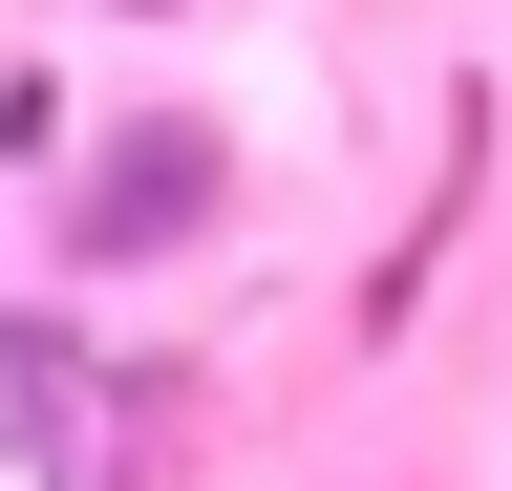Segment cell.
I'll list each match as a JSON object with an SVG mask.
<instances>
[{"mask_svg": "<svg viewBox=\"0 0 512 491\" xmlns=\"http://www.w3.org/2000/svg\"><path fill=\"white\" fill-rule=\"evenodd\" d=\"M235 235V129L214 107H128L64 150V278H171Z\"/></svg>", "mask_w": 512, "mask_h": 491, "instance_id": "obj_1", "label": "cell"}, {"mask_svg": "<svg viewBox=\"0 0 512 491\" xmlns=\"http://www.w3.org/2000/svg\"><path fill=\"white\" fill-rule=\"evenodd\" d=\"M0 449L43 491L86 470V342H64V299H0Z\"/></svg>", "mask_w": 512, "mask_h": 491, "instance_id": "obj_2", "label": "cell"}, {"mask_svg": "<svg viewBox=\"0 0 512 491\" xmlns=\"http://www.w3.org/2000/svg\"><path fill=\"white\" fill-rule=\"evenodd\" d=\"M64 150H86V107H64V65H0V171H43V193H64Z\"/></svg>", "mask_w": 512, "mask_h": 491, "instance_id": "obj_3", "label": "cell"}, {"mask_svg": "<svg viewBox=\"0 0 512 491\" xmlns=\"http://www.w3.org/2000/svg\"><path fill=\"white\" fill-rule=\"evenodd\" d=\"M128 22H192V0H128Z\"/></svg>", "mask_w": 512, "mask_h": 491, "instance_id": "obj_4", "label": "cell"}]
</instances>
